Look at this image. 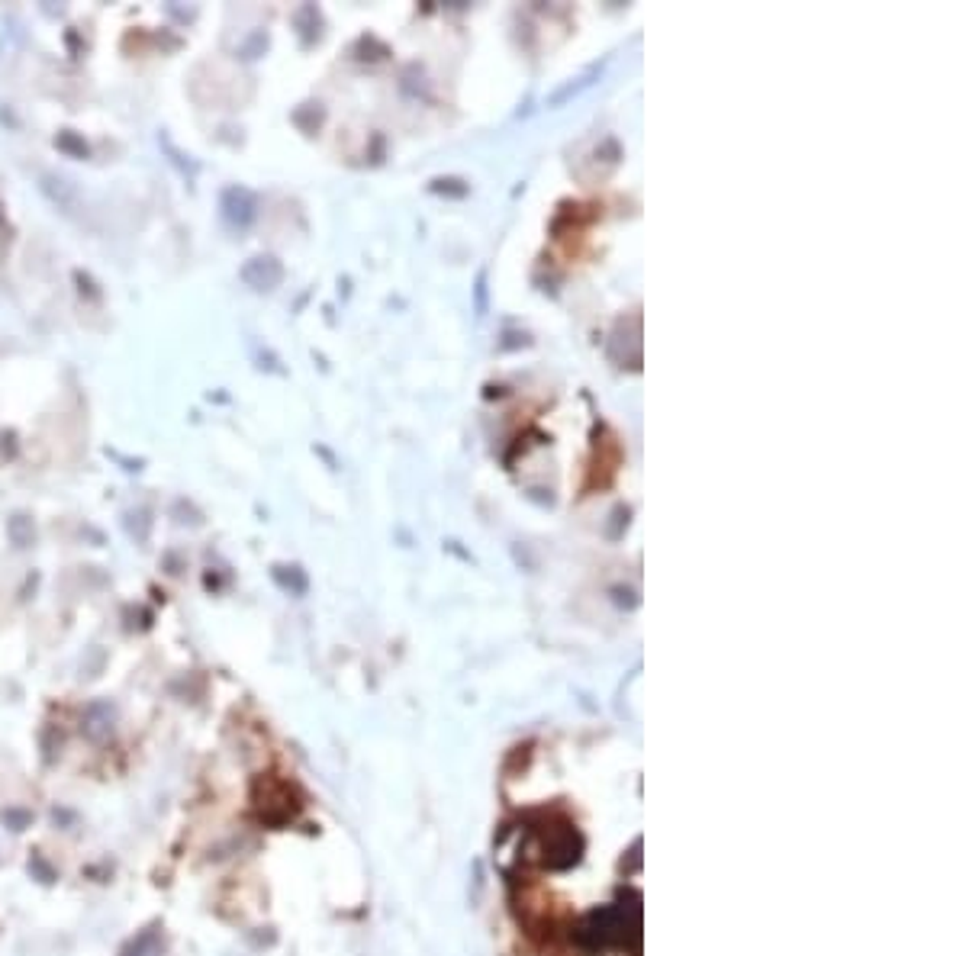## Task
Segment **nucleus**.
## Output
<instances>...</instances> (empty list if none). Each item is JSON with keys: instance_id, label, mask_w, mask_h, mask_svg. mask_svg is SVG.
Masks as SVG:
<instances>
[{"instance_id": "nucleus-1", "label": "nucleus", "mask_w": 966, "mask_h": 956, "mask_svg": "<svg viewBox=\"0 0 966 956\" xmlns=\"http://www.w3.org/2000/svg\"><path fill=\"white\" fill-rule=\"evenodd\" d=\"M113 708L106 706V702H94V706H88V712H84V738L94 740V744H104L106 738L113 734Z\"/></svg>"}, {"instance_id": "nucleus-2", "label": "nucleus", "mask_w": 966, "mask_h": 956, "mask_svg": "<svg viewBox=\"0 0 966 956\" xmlns=\"http://www.w3.org/2000/svg\"><path fill=\"white\" fill-rule=\"evenodd\" d=\"M120 956H165V934H161V925H152L139 931L132 941L123 947Z\"/></svg>"}, {"instance_id": "nucleus-3", "label": "nucleus", "mask_w": 966, "mask_h": 956, "mask_svg": "<svg viewBox=\"0 0 966 956\" xmlns=\"http://www.w3.org/2000/svg\"><path fill=\"white\" fill-rule=\"evenodd\" d=\"M30 821H32V812H26V808H7V812H4V825H7L10 831L30 828Z\"/></svg>"}, {"instance_id": "nucleus-4", "label": "nucleus", "mask_w": 966, "mask_h": 956, "mask_svg": "<svg viewBox=\"0 0 966 956\" xmlns=\"http://www.w3.org/2000/svg\"><path fill=\"white\" fill-rule=\"evenodd\" d=\"M30 869H36V873H39V876H42V883H52V879H55V869H52V867H48L46 860H42V853H32V860H30Z\"/></svg>"}]
</instances>
